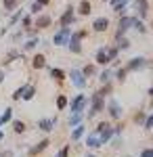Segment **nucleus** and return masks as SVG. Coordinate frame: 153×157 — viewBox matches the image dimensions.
Returning a JSON list of instances; mask_svg holds the SVG:
<instances>
[{"label":"nucleus","instance_id":"obj_42","mask_svg":"<svg viewBox=\"0 0 153 157\" xmlns=\"http://www.w3.org/2000/svg\"><path fill=\"white\" fill-rule=\"evenodd\" d=\"M32 25V17H23V27H29Z\"/></svg>","mask_w":153,"mask_h":157},{"label":"nucleus","instance_id":"obj_23","mask_svg":"<svg viewBox=\"0 0 153 157\" xmlns=\"http://www.w3.org/2000/svg\"><path fill=\"white\" fill-rule=\"evenodd\" d=\"M46 2H48V0H36L34 4H32V13H38L42 6H46Z\"/></svg>","mask_w":153,"mask_h":157},{"label":"nucleus","instance_id":"obj_9","mask_svg":"<svg viewBox=\"0 0 153 157\" xmlns=\"http://www.w3.org/2000/svg\"><path fill=\"white\" fill-rule=\"evenodd\" d=\"M48 145H50V140H48V138H44V140H40V143H38L36 147H32V149H29V155L34 157V155H38V153H42V151H44V149H46Z\"/></svg>","mask_w":153,"mask_h":157},{"label":"nucleus","instance_id":"obj_10","mask_svg":"<svg viewBox=\"0 0 153 157\" xmlns=\"http://www.w3.org/2000/svg\"><path fill=\"white\" fill-rule=\"evenodd\" d=\"M73 21V9H67V11L63 13V17H61V27H69V23Z\"/></svg>","mask_w":153,"mask_h":157},{"label":"nucleus","instance_id":"obj_34","mask_svg":"<svg viewBox=\"0 0 153 157\" xmlns=\"http://www.w3.org/2000/svg\"><path fill=\"white\" fill-rule=\"evenodd\" d=\"M23 88H25V86H21V88H17V90L13 92V98H15V101H19V98H21V94H23Z\"/></svg>","mask_w":153,"mask_h":157},{"label":"nucleus","instance_id":"obj_49","mask_svg":"<svg viewBox=\"0 0 153 157\" xmlns=\"http://www.w3.org/2000/svg\"><path fill=\"white\" fill-rule=\"evenodd\" d=\"M86 157H94V155H86Z\"/></svg>","mask_w":153,"mask_h":157},{"label":"nucleus","instance_id":"obj_35","mask_svg":"<svg viewBox=\"0 0 153 157\" xmlns=\"http://www.w3.org/2000/svg\"><path fill=\"white\" fill-rule=\"evenodd\" d=\"M126 71H128V69H120V71L116 73V78H118L120 82H124V80H126Z\"/></svg>","mask_w":153,"mask_h":157},{"label":"nucleus","instance_id":"obj_17","mask_svg":"<svg viewBox=\"0 0 153 157\" xmlns=\"http://www.w3.org/2000/svg\"><path fill=\"white\" fill-rule=\"evenodd\" d=\"M34 94H36V88L27 84V86L23 88V94H21V98H23V101H32V98H34Z\"/></svg>","mask_w":153,"mask_h":157},{"label":"nucleus","instance_id":"obj_20","mask_svg":"<svg viewBox=\"0 0 153 157\" xmlns=\"http://www.w3.org/2000/svg\"><path fill=\"white\" fill-rule=\"evenodd\" d=\"M13 130H15L17 134H23L25 132V124L21 120H15V121H13Z\"/></svg>","mask_w":153,"mask_h":157},{"label":"nucleus","instance_id":"obj_25","mask_svg":"<svg viewBox=\"0 0 153 157\" xmlns=\"http://www.w3.org/2000/svg\"><path fill=\"white\" fill-rule=\"evenodd\" d=\"M109 92H111V84H109V82H105V86H103V88H101V90H99L96 94H101V97L105 98L107 94H109Z\"/></svg>","mask_w":153,"mask_h":157},{"label":"nucleus","instance_id":"obj_19","mask_svg":"<svg viewBox=\"0 0 153 157\" xmlns=\"http://www.w3.org/2000/svg\"><path fill=\"white\" fill-rule=\"evenodd\" d=\"M82 134H84V126H82V124L73 126V132H71V140H78V138H82Z\"/></svg>","mask_w":153,"mask_h":157},{"label":"nucleus","instance_id":"obj_24","mask_svg":"<svg viewBox=\"0 0 153 157\" xmlns=\"http://www.w3.org/2000/svg\"><path fill=\"white\" fill-rule=\"evenodd\" d=\"M82 121V113H71V117H69V126H78Z\"/></svg>","mask_w":153,"mask_h":157},{"label":"nucleus","instance_id":"obj_43","mask_svg":"<svg viewBox=\"0 0 153 157\" xmlns=\"http://www.w3.org/2000/svg\"><path fill=\"white\" fill-rule=\"evenodd\" d=\"M128 46H130L128 40H120V48H128Z\"/></svg>","mask_w":153,"mask_h":157},{"label":"nucleus","instance_id":"obj_29","mask_svg":"<svg viewBox=\"0 0 153 157\" xmlns=\"http://www.w3.org/2000/svg\"><path fill=\"white\" fill-rule=\"evenodd\" d=\"M15 6H17V0H4V9L6 11H15Z\"/></svg>","mask_w":153,"mask_h":157},{"label":"nucleus","instance_id":"obj_3","mask_svg":"<svg viewBox=\"0 0 153 157\" xmlns=\"http://www.w3.org/2000/svg\"><path fill=\"white\" fill-rule=\"evenodd\" d=\"M88 105V97H84V94H78V97L71 101V113H82L84 111V107Z\"/></svg>","mask_w":153,"mask_h":157},{"label":"nucleus","instance_id":"obj_50","mask_svg":"<svg viewBox=\"0 0 153 157\" xmlns=\"http://www.w3.org/2000/svg\"><path fill=\"white\" fill-rule=\"evenodd\" d=\"M0 126H2V121H0Z\"/></svg>","mask_w":153,"mask_h":157},{"label":"nucleus","instance_id":"obj_39","mask_svg":"<svg viewBox=\"0 0 153 157\" xmlns=\"http://www.w3.org/2000/svg\"><path fill=\"white\" fill-rule=\"evenodd\" d=\"M107 55H109V59L113 61L116 57H118V48H109V50H107Z\"/></svg>","mask_w":153,"mask_h":157},{"label":"nucleus","instance_id":"obj_47","mask_svg":"<svg viewBox=\"0 0 153 157\" xmlns=\"http://www.w3.org/2000/svg\"><path fill=\"white\" fill-rule=\"evenodd\" d=\"M2 138H4V134H2V132H0V140H2Z\"/></svg>","mask_w":153,"mask_h":157},{"label":"nucleus","instance_id":"obj_11","mask_svg":"<svg viewBox=\"0 0 153 157\" xmlns=\"http://www.w3.org/2000/svg\"><path fill=\"white\" fill-rule=\"evenodd\" d=\"M134 23V19H132V17H124V19H122V21H120V29H118V38H122V34H124V32H126V29H128L130 25Z\"/></svg>","mask_w":153,"mask_h":157},{"label":"nucleus","instance_id":"obj_37","mask_svg":"<svg viewBox=\"0 0 153 157\" xmlns=\"http://www.w3.org/2000/svg\"><path fill=\"white\" fill-rule=\"evenodd\" d=\"M82 73H84V75H92V73H94V65H86Z\"/></svg>","mask_w":153,"mask_h":157},{"label":"nucleus","instance_id":"obj_8","mask_svg":"<svg viewBox=\"0 0 153 157\" xmlns=\"http://www.w3.org/2000/svg\"><path fill=\"white\" fill-rule=\"evenodd\" d=\"M145 65H147L145 59H143V57H136V59H132L128 63V67H126V69H128V71H136V69H141V67H145Z\"/></svg>","mask_w":153,"mask_h":157},{"label":"nucleus","instance_id":"obj_44","mask_svg":"<svg viewBox=\"0 0 153 157\" xmlns=\"http://www.w3.org/2000/svg\"><path fill=\"white\" fill-rule=\"evenodd\" d=\"M0 157H13V151H2Z\"/></svg>","mask_w":153,"mask_h":157},{"label":"nucleus","instance_id":"obj_15","mask_svg":"<svg viewBox=\"0 0 153 157\" xmlns=\"http://www.w3.org/2000/svg\"><path fill=\"white\" fill-rule=\"evenodd\" d=\"M32 65H34V69H42V67L46 65V59H44V55H36L34 59H32Z\"/></svg>","mask_w":153,"mask_h":157},{"label":"nucleus","instance_id":"obj_46","mask_svg":"<svg viewBox=\"0 0 153 157\" xmlns=\"http://www.w3.org/2000/svg\"><path fill=\"white\" fill-rule=\"evenodd\" d=\"M149 94H151V97H153V88H149Z\"/></svg>","mask_w":153,"mask_h":157},{"label":"nucleus","instance_id":"obj_14","mask_svg":"<svg viewBox=\"0 0 153 157\" xmlns=\"http://www.w3.org/2000/svg\"><path fill=\"white\" fill-rule=\"evenodd\" d=\"M48 25H50V17H48V15H40V17L36 19V27H38V29H44Z\"/></svg>","mask_w":153,"mask_h":157},{"label":"nucleus","instance_id":"obj_13","mask_svg":"<svg viewBox=\"0 0 153 157\" xmlns=\"http://www.w3.org/2000/svg\"><path fill=\"white\" fill-rule=\"evenodd\" d=\"M92 27H94V29H96V32H105L107 27H109V21H107L105 17H99V19H94Z\"/></svg>","mask_w":153,"mask_h":157},{"label":"nucleus","instance_id":"obj_28","mask_svg":"<svg viewBox=\"0 0 153 157\" xmlns=\"http://www.w3.org/2000/svg\"><path fill=\"white\" fill-rule=\"evenodd\" d=\"M19 57V52L17 50H11L9 55H6V59H4V65H9V63H13V59H17Z\"/></svg>","mask_w":153,"mask_h":157},{"label":"nucleus","instance_id":"obj_18","mask_svg":"<svg viewBox=\"0 0 153 157\" xmlns=\"http://www.w3.org/2000/svg\"><path fill=\"white\" fill-rule=\"evenodd\" d=\"M147 9H149L147 0H136V11H139V15H141V17H145V15H147Z\"/></svg>","mask_w":153,"mask_h":157},{"label":"nucleus","instance_id":"obj_26","mask_svg":"<svg viewBox=\"0 0 153 157\" xmlns=\"http://www.w3.org/2000/svg\"><path fill=\"white\" fill-rule=\"evenodd\" d=\"M80 13H82V15H88V13H90V2H88V0H82V4H80Z\"/></svg>","mask_w":153,"mask_h":157},{"label":"nucleus","instance_id":"obj_4","mask_svg":"<svg viewBox=\"0 0 153 157\" xmlns=\"http://www.w3.org/2000/svg\"><path fill=\"white\" fill-rule=\"evenodd\" d=\"M96 132L101 134V140H103V145H105L107 140L113 136V128H111L109 124H105V121H101V124H99V128H96Z\"/></svg>","mask_w":153,"mask_h":157},{"label":"nucleus","instance_id":"obj_5","mask_svg":"<svg viewBox=\"0 0 153 157\" xmlns=\"http://www.w3.org/2000/svg\"><path fill=\"white\" fill-rule=\"evenodd\" d=\"M69 78H71V84L76 86V88H84V86H86V80H84L86 75H84L82 71H78V69H73Z\"/></svg>","mask_w":153,"mask_h":157},{"label":"nucleus","instance_id":"obj_36","mask_svg":"<svg viewBox=\"0 0 153 157\" xmlns=\"http://www.w3.org/2000/svg\"><path fill=\"white\" fill-rule=\"evenodd\" d=\"M67 155H69V147L65 145V147H63V149L59 151V153H57V157H67Z\"/></svg>","mask_w":153,"mask_h":157},{"label":"nucleus","instance_id":"obj_6","mask_svg":"<svg viewBox=\"0 0 153 157\" xmlns=\"http://www.w3.org/2000/svg\"><path fill=\"white\" fill-rule=\"evenodd\" d=\"M86 145L90 147V149H96V147L103 145V140H101V134L94 130L92 134H88V138H86Z\"/></svg>","mask_w":153,"mask_h":157},{"label":"nucleus","instance_id":"obj_7","mask_svg":"<svg viewBox=\"0 0 153 157\" xmlns=\"http://www.w3.org/2000/svg\"><path fill=\"white\" fill-rule=\"evenodd\" d=\"M55 124H57V117H53V120L44 117V120H40V121H38V128H40L42 132H50V130L55 128Z\"/></svg>","mask_w":153,"mask_h":157},{"label":"nucleus","instance_id":"obj_45","mask_svg":"<svg viewBox=\"0 0 153 157\" xmlns=\"http://www.w3.org/2000/svg\"><path fill=\"white\" fill-rule=\"evenodd\" d=\"M0 82H4V71L0 69Z\"/></svg>","mask_w":153,"mask_h":157},{"label":"nucleus","instance_id":"obj_40","mask_svg":"<svg viewBox=\"0 0 153 157\" xmlns=\"http://www.w3.org/2000/svg\"><path fill=\"white\" fill-rule=\"evenodd\" d=\"M19 17H21V11H17V13H15V15L11 17V25H13V23H17V21H19Z\"/></svg>","mask_w":153,"mask_h":157},{"label":"nucleus","instance_id":"obj_1","mask_svg":"<svg viewBox=\"0 0 153 157\" xmlns=\"http://www.w3.org/2000/svg\"><path fill=\"white\" fill-rule=\"evenodd\" d=\"M90 101H92V107H90V111H88V117H94L96 113H101V111H103L105 101H103V97H101V94H96V92L92 94V98H90Z\"/></svg>","mask_w":153,"mask_h":157},{"label":"nucleus","instance_id":"obj_21","mask_svg":"<svg viewBox=\"0 0 153 157\" xmlns=\"http://www.w3.org/2000/svg\"><path fill=\"white\" fill-rule=\"evenodd\" d=\"M11 117H13V109L9 107V109H4V113L0 115V121H2V126L6 124V121H11Z\"/></svg>","mask_w":153,"mask_h":157},{"label":"nucleus","instance_id":"obj_27","mask_svg":"<svg viewBox=\"0 0 153 157\" xmlns=\"http://www.w3.org/2000/svg\"><path fill=\"white\" fill-rule=\"evenodd\" d=\"M57 107H59V109H65V107H67V97L59 94V97H57Z\"/></svg>","mask_w":153,"mask_h":157},{"label":"nucleus","instance_id":"obj_16","mask_svg":"<svg viewBox=\"0 0 153 157\" xmlns=\"http://www.w3.org/2000/svg\"><path fill=\"white\" fill-rule=\"evenodd\" d=\"M109 55H107V50L105 48H101L99 50V52H96V63H101V65H107V63H109Z\"/></svg>","mask_w":153,"mask_h":157},{"label":"nucleus","instance_id":"obj_2","mask_svg":"<svg viewBox=\"0 0 153 157\" xmlns=\"http://www.w3.org/2000/svg\"><path fill=\"white\" fill-rule=\"evenodd\" d=\"M69 36H71V29H69V27H61L59 32L55 34V38H53L55 46H63V44H67V40H69Z\"/></svg>","mask_w":153,"mask_h":157},{"label":"nucleus","instance_id":"obj_30","mask_svg":"<svg viewBox=\"0 0 153 157\" xmlns=\"http://www.w3.org/2000/svg\"><path fill=\"white\" fill-rule=\"evenodd\" d=\"M36 44H38V40H36V38H32V40H27V42H25L23 48L25 50H32V48H36Z\"/></svg>","mask_w":153,"mask_h":157},{"label":"nucleus","instance_id":"obj_22","mask_svg":"<svg viewBox=\"0 0 153 157\" xmlns=\"http://www.w3.org/2000/svg\"><path fill=\"white\" fill-rule=\"evenodd\" d=\"M50 78H55L57 82H63L65 80V73L61 71V69H50Z\"/></svg>","mask_w":153,"mask_h":157},{"label":"nucleus","instance_id":"obj_31","mask_svg":"<svg viewBox=\"0 0 153 157\" xmlns=\"http://www.w3.org/2000/svg\"><path fill=\"white\" fill-rule=\"evenodd\" d=\"M109 78H111V71H107V69L101 73V75H99V80H101L103 84H105V82H109Z\"/></svg>","mask_w":153,"mask_h":157},{"label":"nucleus","instance_id":"obj_33","mask_svg":"<svg viewBox=\"0 0 153 157\" xmlns=\"http://www.w3.org/2000/svg\"><path fill=\"white\" fill-rule=\"evenodd\" d=\"M151 128H153V113L145 120V130H151Z\"/></svg>","mask_w":153,"mask_h":157},{"label":"nucleus","instance_id":"obj_41","mask_svg":"<svg viewBox=\"0 0 153 157\" xmlns=\"http://www.w3.org/2000/svg\"><path fill=\"white\" fill-rule=\"evenodd\" d=\"M141 157H153V149H145L141 153Z\"/></svg>","mask_w":153,"mask_h":157},{"label":"nucleus","instance_id":"obj_32","mask_svg":"<svg viewBox=\"0 0 153 157\" xmlns=\"http://www.w3.org/2000/svg\"><path fill=\"white\" fill-rule=\"evenodd\" d=\"M134 121H136V124H145V113H143V111H139V113L134 115Z\"/></svg>","mask_w":153,"mask_h":157},{"label":"nucleus","instance_id":"obj_38","mask_svg":"<svg viewBox=\"0 0 153 157\" xmlns=\"http://www.w3.org/2000/svg\"><path fill=\"white\" fill-rule=\"evenodd\" d=\"M128 0H111V4H113V9H118V6H124Z\"/></svg>","mask_w":153,"mask_h":157},{"label":"nucleus","instance_id":"obj_12","mask_svg":"<svg viewBox=\"0 0 153 157\" xmlns=\"http://www.w3.org/2000/svg\"><path fill=\"white\" fill-rule=\"evenodd\" d=\"M109 115H111L113 120H120V117H122V111H120L118 101H111V103H109Z\"/></svg>","mask_w":153,"mask_h":157},{"label":"nucleus","instance_id":"obj_48","mask_svg":"<svg viewBox=\"0 0 153 157\" xmlns=\"http://www.w3.org/2000/svg\"><path fill=\"white\" fill-rule=\"evenodd\" d=\"M151 107H153V97H151Z\"/></svg>","mask_w":153,"mask_h":157}]
</instances>
